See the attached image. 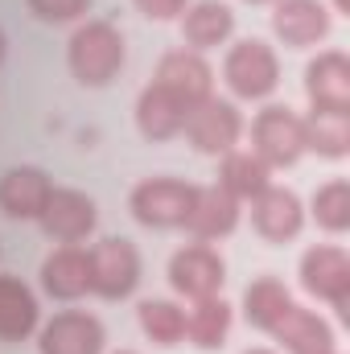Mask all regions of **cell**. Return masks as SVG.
Returning <instances> with one entry per match:
<instances>
[{"instance_id": "obj_1", "label": "cell", "mask_w": 350, "mask_h": 354, "mask_svg": "<svg viewBox=\"0 0 350 354\" xmlns=\"http://www.w3.org/2000/svg\"><path fill=\"white\" fill-rule=\"evenodd\" d=\"M124 58H128L124 33H120L111 21H83V25L71 33V41H66L71 75H75L83 87H107V83L124 71Z\"/></svg>"}, {"instance_id": "obj_2", "label": "cell", "mask_w": 350, "mask_h": 354, "mask_svg": "<svg viewBox=\"0 0 350 354\" xmlns=\"http://www.w3.org/2000/svg\"><path fill=\"white\" fill-rule=\"evenodd\" d=\"M194 198H198V185H190L181 177H145V181L132 185L128 210H132L136 223L169 231V227H185V218L194 210Z\"/></svg>"}, {"instance_id": "obj_3", "label": "cell", "mask_w": 350, "mask_h": 354, "mask_svg": "<svg viewBox=\"0 0 350 354\" xmlns=\"http://www.w3.org/2000/svg\"><path fill=\"white\" fill-rule=\"evenodd\" d=\"M223 79L239 99H268L280 87V62L272 54V46L260 37H243L227 50L223 58Z\"/></svg>"}, {"instance_id": "obj_4", "label": "cell", "mask_w": 350, "mask_h": 354, "mask_svg": "<svg viewBox=\"0 0 350 354\" xmlns=\"http://www.w3.org/2000/svg\"><path fill=\"white\" fill-rule=\"evenodd\" d=\"M301 288L317 301H330L338 317H350V256L334 243H317L301 256Z\"/></svg>"}, {"instance_id": "obj_5", "label": "cell", "mask_w": 350, "mask_h": 354, "mask_svg": "<svg viewBox=\"0 0 350 354\" xmlns=\"http://www.w3.org/2000/svg\"><path fill=\"white\" fill-rule=\"evenodd\" d=\"M252 140H256V157H260L264 165H276V169L297 165L301 153H305V120L293 107L272 103V107H264L260 115H256Z\"/></svg>"}, {"instance_id": "obj_6", "label": "cell", "mask_w": 350, "mask_h": 354, "mask_svg": "<svg viewBox=\"0 0 350 354\" xmlns=\"http://www.w3.org/2000/svg\"><path fill=\"white\" fill-rule=\"evenodd\" d=\"M91 260V292L103 301H124L140 284V252L128 239H99L87 252Z\"/></svg>"}, {"instance_id": "obj_7", "label": "cell", "mask_w": 350, "mask_h": 354, "mask_svg": "<svg viewBox=\"0 0 350 354\" xmlns=\"http://www.w3.org/2000/svg\"><path fill=\"white\" fill-rule=\"evenodd\" d=\"M181 132L190 136V145H194L198 153L223 157V153H231V149L239 145V136H243V115H239L235 103L210 95L206 103H198V107L190 111V120H185Z\"/></svg>"}, {"instance_id": "obj_8", "label": "cell", "mask_w": 350, "mask_h": 354, "mask_svg": "<svg viewBox=\"0 0 350 354\" xmlns=\"http://www.w3.org/2000/svg\"><path fill=\"white\" fill-rule=\"evenodd\" d=\"M169 284L190 301L219 297V288L227 284V264L210 243H185L169 260Z\"/></svg>"}, {"instance_id": "obj_9", "label": "cell", "mask_w": 350, "mask_h": 354, "mask_svg": "<svg viewBox=\"0 0 350 354\" xmlns=\"http://www.w3.org/2000/svg\"><path fill=\"white\" fill-rule=\"evenodd\" d=\"M153 83H161V87L169 91L185 111H194L198 103H206V99H210L214 71H210V62H206L198 50H169V54L157 62Z\"/></svg>"}, {"instance_id": "obj_10", "label": "cell", "mask_w": 350, "mask_h": 354, "mask_svg": "<svg viewBox=\"0 0 350 354\" xmlns=\"http://www.w3.org/2000/svg\"><path fill=\"white\" fill-rule=\"evenodd\" d=\"M103 322L95 313L83 309H66V313H54L46 326H42V338H37V351L42 354H103Z\"/></svg>"}, {"instance_id": "obj_11", "label": "cell", "mask_w": 350, "mask_h": 354, "mask_svg": "<svg viewBox=\"0 0 350 354\" xmlns=\"http://www.w3.org/2000/svg\"><path fill=\"white\" fill-rule=\"evenodd\" d=\"M37 223L46 227L50 239H58V243H79V239H87L91 231H95L99 206H95V198L83 194V189H54Z\"/></svg>"}, {"instance_id": "obj_12", "label": "cell", "mask_w": 350, "mask_h": 354, "mask_svg": "<svg viewBox=\"0 0 350 354\" xmlns=\"http://www.w3.org/2000/svg\"><path fill=\"white\" fill-rule=\"evenodd\" d=\"M252 227L260 231V239H268V243L297 239L301 227H305L301 198L293 189H284V185H268L264 194L252 198Z\"/></svg>"}, {"instance_id": "obj_13", "label": "cell", "mask_w": 350, "mask_h": 354, "mask_svg": "<svg viewBox=\"0 0 350 354\" xmlns=\"http://www.w3.org/2000/svg\"><path fill=\"white\" fill-rule=\"evenodd\" d=\"M50 194H54V181L37 165H12L0 174V210L8 218H42Z\"/></svg>"}, {"instance_id": "obj_14", "label": "cell", "mask_w": 350, "mask_h": 354, "mask_svg": "<svg viewBox=\"0 0 350 354\" xmlns=\"http://www.w3.org/2000/svg\"><path fill=\"white\" fill-rule=\"evenodd\" d=\"M305 91L313 111H350V62L342 50H326L305 66Z\"/></svg>"}, {"instance_id": "obj_15", "label": "cell", "mask_w": 350, "mask_h": 354, "mask_svg": "<svg viewBox=\"0 0 350 354\" xmlns=\"http://www.w3.org/2000/svg\"><path fill=\"white\" fill-rule=\"evenodd\" d=\"M272 29L284 46L293 50H305V46H317L326 33H330V8L322 0H276V12H272Z\"/></svg>"}, {"instance_id": "obj_16", "label": "cell", "mask_w": 350, "mask_h": 354, "mask_svg": "<svg viewBox=\"0 0 350 354\" xmlns=\"http://www.w3.org/2000/svg\"><path fill=\"white\" fill-rule=\"evenodd\" d=\"M42 288L54 301H79L83 292H91V260L83 248L62 243L58 252H50L42 260Z\"/></svg>"}, {"instance_id": "obj_17", "label": "cell", "mask_w": 350, "mask_h": 354, "mask_svg": "<svg viewBox=\"0 0 350 354\" xmlns=\"http://www.w3.org/2000/svg\"><path fill=\"white\" fill-rule=\"evenodd\" d=\"M235 227H239V198H231L223 185L198 189L194 210H190V218H185V231H190L198 243H206V239L231 235Z\"/></svg>"}, {"instance_id": "obj_18", "label": "cell", "mask_w": 350, "mask_h": 354, "mask_svg": "<svg viewBox=\"0 0 350 354\" xmlns=\"http://www.w3.org/2000/svg\"><path fill=\"white\" fill-rule=\"evenodd\" d=\"M272 338L284 346L288 354H326L334 351V330L322 313L288 305V313L272 326Z\"/></svg>"}, {"instance_id": "obj_19", "label": "cell", "mask_w": 350, "mask_h": 354, "mask_svg": "<svg viewBox=\"0 0 350 354\" xmlns=\"http://www.w3.org/2000/svg\"><path fill=\"white\" fill-rule=\"evenodd\" d=\"M185 120H190V111L161 83H149L140 91V99H136V128H140L145 140H169V136H177L185 128Z\"/></svg>"}, {"instance_id": "obj_20", "label": "cell", "mask_w": 350, "mask_h": 354, "mask_svg": "<svg viewBox=\"0 0 350 354\" xmlns=\"http://www.w3.org/2000/svg\"><path fill=\"white\" fill-rule=\"evenodd\" d=\"M37 297L17 276H0V342H25L37 330Z\"/></svg>"}, {"instance_id": "obj_21", "label": "cell", "mask_w": 350, "mask_h": 354, "mask_svg": "<svg viewBox=\"0 0 350 354\" xmlns=\"http://www.w3.org/2000/svg\"><path fill=\"white\" fill-rule=\"evenodd\" d=\"M235 29V12L223 4V0H194L185 12H181V37L185 46L194 50H210V46H223Z\"/></svg>"}, {"instance_id": "obj_22", "label": "cell", "mask_w": 350, "mask_h": 354, "mask_svg": "<svg viewBox=\"0 0 350 354\" xmlns=\"http://www.w3.org/2000/svg\"><path fill=\"white\" fill-rule=\"evenodd\" d=\"M231 334V305L223 297H202L185 313V338L198 351H219Z\"/></svg>"}, {"instance_id": "obj_23", "label": "cell", "mask_w": 350, "mask_h": 354, "mask_svg": "<svg viewBox=\"0 0 350 354\" xmlns=\"http://www.w3.org/2000/svg\"><path fill=\"white\" fill-rule=\"evenodd\" d=\"M288 305H293V297H288V288L276 276L252 280L248 292H243V317H248V326H256L264 334H272V326L288 313Z\"/></svg>"}, {"instance_id": "obj_24", "label": "cell", "mask_w": 350, "mask_h": 354, "mask_svg": "<svg viewBox=\"0 0 350 354\" xmlns=\"http://www.w3.org/2000/svg\"><path fill=\"white\" fill-rule=\"evenodd\" d=\"M219 185L231 194V198H256L264 194L272 181H268V165H264L256 153H223V165H219Z\"/></svg>"}, {"instance_id": "obj_25", "label": "cell", "mask_w": 350, "mask_h": 354, "mask_svg": "<svg viewBox=\"0 0 350 354\" xmlns=\"http://www.w3.org/2000/svg\"><path fill=\"white\" fill-rule=\"evenodd\" d=\"M305 149H313L317 157H347L350 153V120L347 111H313L305 120Z\"/></svg>"}, {"instance_id": "obj_26", "label": "cell", "mask_w": 350, "mask_h": 354, "mask_svg": "<svg viewBox=\"0 0 350 354\" xmlns=\"http://www.w3.org/2000/svg\"><path fill=\"white\" fill-rule=\"evenodd\" d=\"M136 317H140V330H145V338L153 342V346H177L181 338H185V313L177 309L174 301H165V297H149V301H140V309H136Z\"/></svg>"}, {"instance_id": "obj_27", "label": "cell", "mask_w": 350, "mask_h": 354, "mask_svg": "<svg viewBox=\"0 0 350 354\" xmlns=\"http://www.w3.org/2000/svg\"><path fill=\"white\" fill-rule=\"evenodd\" d=\"M313 218H317V227H326L334 235L350 227V181L347 177H330L326 185H317V194H313Z\"/></svg>"}, {"instance_id": "obj_28", "label": "cell", "mask_w": 350, "mask_h": 354, "mask_svg": "<svg viewBox=\"0 0 350 354\" xmlns=\"http://www.w3.org/2000/svg\"><path fill=\"white\" fill-rule=\"evenodd\" d=\"M25 4H29V12L37 21H50V25L79 21V17H87V8H91V0H25Z\"/></svg>"}, {"instance_id": "obj_29", "label": "cell", "mask_w": 350, "mask_h": 354, "mask_svg": "<svg viewBox=\"0 0 350 354\" xmlns=\"http://www.w3.org/2000/svg\"><path fill=\"white\" fill-rule=\"evenodd\" d=\"M136 8H140L149 21H177V17L190 8V0H136Z\"/></svg>"}, {"instance_id": "obj_30", "label": "cell", "mask_w": 350, "mask_h": 354, "mask_svg": "<svg viewBox=\"0 0 350 354\" xmlns=\"http://www.w3.org/2000/svg\"><path fill=\"white\" fill-rule=\"evenodd\" d=\"M4 54H8V37H4V29H0V62H4Z\"/></svg>"}, {"instance_id": "obj_31", "label": "cell", "mask_w": 350, "mask_h": 354, "mask_svg": "<svg viewBox=\"0 0 350 354\" xmlns=\"http://www.w3.org/2000/svg\"><path fill=\"white\" fill-rule=\"evenodd\" d=\"M334 8H338V12H347V8H350V0H334Z\"/></svg>"}, {"instance_id": "obj_32", "label": "cell", "mask_w": 350, "mask_h": 354, "mask_svg": "<svg viewBox=\"0 0 350 354\" xmlns=\"http://www.w3.org/2000/svg\"><path fill=\"white\" fill-rule=\"evenodd\" d=\"M243 354H272V351H264V346H252V351H243Z\"/></svg>"}, {"instance_id": "obj_33", "label": "cell", "mask_w": 350, "mask_h": 354, "mask_svg": "<svg viewBox=\"0 0 350 354\" xmlns=\"http://www.w3.org/2000/svg\"><path fill=\"white\" fill-rule=\"evenodd\" d=\"M248 4H268V0H248Z\"/></svg>"}, {"instance_id": "obj_34", "label": "cell", "mask_w": 350, "mask_h": 354, "mask_svg": "<svg viewBox=\"0 0 350 354\" xmlns=\"http://www.w3.org/2000/svg\"><path fill=\"white\" fill-rule=\"evenodd\" d=\"M116 354H132V351H116Z\"/></svg>"}, {"instance_id": "obj_35", "label": "cell", "mask_w": 350, "mask_h": 354, "mask_svg": "<svg viewBox=\"0 0 350 354\" xmlns=\"http://www.w3.org/2000/svg\"><path fill=\"white\" fill-rule=\"evenodd\" d=\"M326 354H334V351H326Z\"/></svg>"}]
</instances>
